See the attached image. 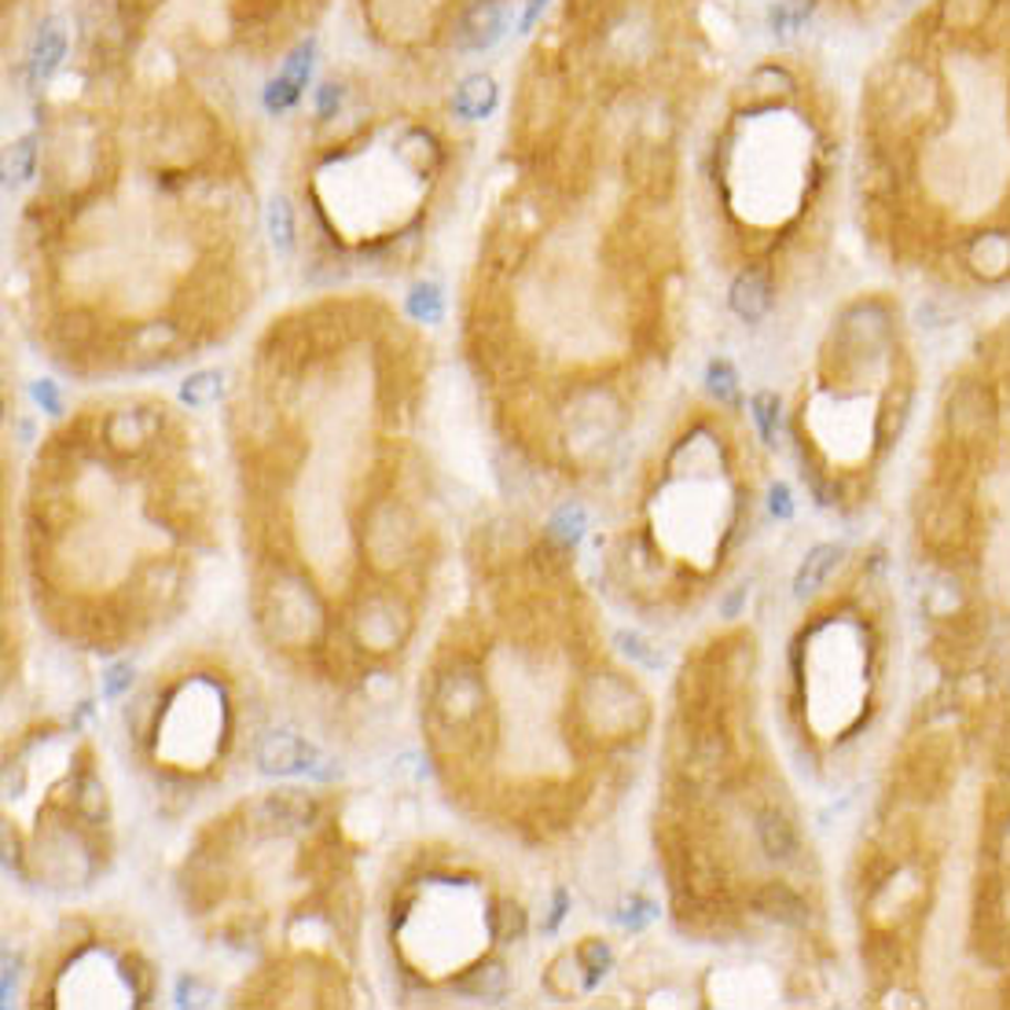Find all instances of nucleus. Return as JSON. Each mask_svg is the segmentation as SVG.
<instances>
[{
  "instance_id": "26",
  "label": "nucleus",
  "mask_w": 1010,
  "mask_h": 1010,
  "mask_svg": "<svg viewBox=\"0 0 1010 1010\" xmlns=\"http://www.w3.org/2000/svg\"><path fill=\"white\" fill-rule=\"evenodd\" d=\"M768 511L776 514V519H790V514H794L790 486H783V481H776V486H772V492H768Z\"/></svg>"
},
{
  "instance_id": "24",
  "label": "nucleus",
  "mask_w": 1010,
  "mask_h": 1010,
  "mask_svg": "<svg viewBox=\"0 0 1010 1010\" xmlns=\"http://www.w3.org/2000/svg\"><path fill=\"white\" fill-rule=\"evenodd\" d=\"M617 639H621V650H625L628 658L644 661V666H650V669L661 666V655H658V650H650V644H647L644 636H636V632H621Z\"/></svg>"
},
{
  "instance_id": "25",
  "label": "nucleus",
  "mask_w": 1010,
  "mask_h": 1010,
  "mask_svg": "<svg viewBox=\"0 0 1010 1010\" xmlns=\"http://www.w3.org/2000/svg\"><path fill=\"white\" fill-rule=\"evenodd\" d=\"M132 683V669L129 666H110L104 672V694L107 699H118V694H126Z\"/></svg>"
},
{
  "instance_id": "1",
  "label": "nucleus",
  "mask_w": 1010,
  "mask_h": 1010,
  "mask_svg": "<svg viewBox=\"0 0 1010 1010\" xmlns=\"http://www.w3.org/2000/svg\"><path fill=\"white\" fill-rule=\"evenodd\" d=\"M852 118L885 251L1010 284V0H915L871 55Z\"/></svg>"
},
{
  "instance_id": "14",
  "label": "nucleus",
  "mask_w": 1010,
  "mask_h": 1010,
  "mask_svg": "<svg viewBox=\"0 0 1010 1010\" xmlns=\"http://www.w3.org/2000/svg\"><path fill=\"white\" fill-rule=\"evenodd\" d=\"M408 312L419 323H437L445 317V295L437 284H419L408 295Z\"/></svg>"
},
{
  "instance_id": "9",
  "label": "nucleus",
  "mask_w": 1010,
  "mask_h": 1010,
  "mask_svg": "<svg viewBox=\"0 0 1010 1010\" xmlns=\"http://www.w3.org/2000/svg\"><path fill=\"white\" fill-rule=\"evenodd\" d=\"M257 761H262L265 772H279V776H287V772H298V768H309L312 761H317V749H312L306 738L298 735H268L262 749H257Z\"/></svg>"
},
{
  "instance_id": "22",
  "label": "nucleus",
  "mask_w": 1010,
  "mask_h": 1010,
  "mask_svg": "<svg viewBox=\"0 0 1010 1010\" xmlns=\"http://www.w3.org/2000/svg\"><path fill=\"white\" fill-rule=\"evenodd\" d=\"M552 533L563 544H574L577 536L585 533V511H581L577 503H574V508H570V503H566V508H559V514L552 519Z\"/></svg>"
},
{
  "instance_id": "33",
  "label": "nucleus",
  "mask_w": 1010,
  "mask_h": 1010,
  "mask_svg": "<svg viewBox=\"0 0 1010 1010\" xmlns=\"http://www.w3.org/2000/svg\"><path fill=\"white\" fill-rule=\"evenodd\" d=\"M1000 857H1003V863L1010 868V819H1007L1003 830H1000Z\"/></svg>"
},
{
  "instance_id": "23",
  "label": "nucleus",
  "mask_w": 1010,
  "mask_h": 1010,
  "mask_svg": "<svg viewBox=\"0 0 1010 1010\" xmlns=\"http://www.w3.org/2000/svg\"><path fill=\"white\" fill-rule=\"evenodd\" d=\"M467 989L470 992H481V996H503V992H508V970H503V967L481 970V974H475V978L467 981Z\"/></svg>"
},
{
  "instance_id": "28",
  "label": "nucleus",
  "mask_w": 1010,
  "mask_h": 1010,
  "mask_svg": "<svg viewBox=\"0 0 1010 1010\" xmlns=\"http://www.w3.org/2000/svg\"><path fill=\"white\" fill-rule=\"evenodd\" d=\"M339 104H342L339 85H323L320 88V118H331L334 110H339Z\"/></svg>"
},
{
  "instance_id": "17",
  "label": "nucleus",
  "mask_w": 1010,
  "mask_h": 1010,
  "mask_svg": "<svg viewBox=\"0 0 1010 1010\" xmlns=\"http://www.w3.org/2000/svg\"><path fill=\"white\" fill-rule=\"evenodd\" d=\"M268 235H273L276 251L295 246V213H290L287 199H273V206H268Z\"/></svg>"
},
{
  "instance_id": "7",
  "label": "nucleus",
  "mask_w": 1010,
  "mask_h": 1010,
  "mask_svg": "<svg viewBox=\"0 0 1010 1010\" xmlns=\"http://www.w3.org/2000/svg\"><path fill=\"white\" fill-rule=\"evenodd\" d=\"M754 907L776 926L801 929L808 923V904L798 896V890H790L787 882H765L761 885V890L754 893Z\"/></svg>"
},
{
  "instance_id": "5",
  "label": "nucleus",
  "mask_w": 1010,
  "mask_h": 1010,
  "mask_svg": "<svg viewBox=\"0 0 1010 1010\" xmlns=\"http://www.w3.org/2000/svg\"><path fill=\"white\" fill-rule=\"evenodd\" d=\"M772 279L765 268H743L727 287V306L743 323H761L772 312Z\"/></svg>"
},
{
  "instance_id": "13",
  "label": "nucleus",
  "mask_w": 1010,
  "mask_h": 1010,
  "mask_svg": "<svg viewBox=\"0 0 1010 1010\" xmlns=\"http://www.w3.org/2000/svg\"><path fill=\"white\" fill-rule=\"evenodd\" d=\"M705 390H710V397L716 404H738V372L732 361H724V357H716L705 368Z\"/></svg>"
},
{
  "instance_id": "32",
  "label": "nucleus",
  "mask_w": 1010,
  "mask_h": 1010,
  "mask_svg": "<svg viewBox=\"0 0 1010 1010\" xmlns=\"http://www.w3.org/2000/svg\"><path fill=\"white\" fill-rule=\"evenodd\" d=\"M566 901H570L566 890H559V893H555V907H552V923H547V929H555V926H559V918H563V912H566Z\"/></svg>"
},
{
  "instance_id": "4",
  "label": "nucleus",
  "mask_w": 1010,
  "mask_h": 1010,
  "mask_svg": "<svg viewBox=\"0 0 1010 1010\" xmlns=\"http://www.w3.org/2000/svg\"><path fill=\"white\" fill-rule=\"evenodd\" d=\"M312 66H317V41L306 38L295 52L287 55L273 82L265 85V107L273 110V115H284V110H290L298 104L301 93H306V85H309V77H312Z\"/></svg>"
},
{
  "instance_id": "12",
  "label": "nucleus",
  "mask_w": 1010,
  "mask_h": 1010,
  "mask_svg": "<svg viewBox=\"0 0 1010 1010\" xmlns=\"http://www.w3.org/2000/svg\"><path fill=\"white\" fill-rule=\"evenodd\" d=\"M838 559H841V547H838V544H816V547H808V555L801 559L798 574H794V596H798V599H801V596H812V592L830 577V570L838 566Z\"/></svg>"
},
{
  "instance_id": "27",
  "label": "nucleus",
  "mask_w": 1010,
  "mask_h": 1010,
  "mask_svg": "<svg viewBox=\"0 0 1010 1010\" xmlns=\"http://www.w3.org/2000/svg\"><path fill=\"white\" fill-rule=\"evenodd\" d=\"M525 934V915L519 907H503L500 912V937L503 940H519Z\"/></svg>"
},
{
  "instance_id": "15",
  "label": "nucleus",
  "mask_w": 1010,
  "mask_h": 1010,
  "mask_svg": "<svg viewBox=\"0 0 1010 1010\" xmlns=\"http://www.w3.org/2000/svg\"><path fill=\"white\" fill-rule=\"evenodd\" d=\"M181 397L184 404H192V408H202V404H213L221 397V375L217 372H195L184 379L181 386Z\"/></svg>"
},
{
  "instance_id": "11",
  "label": "nucleus",
  "mask_w": 1010,
  "mask_h": 1010,
  "mask_svg": "<svg viewBox=\"0 0 1010 1010\" xmlns=\"http://www.w3.org/2000/svg\"><path fill=\"white\" fill-rule=\"evenodd\" d=\"M757 841H761V849L779 863H790L794 857H798V834H794V823L783 812H772V808L757 816Z\"/></svg>"
},
{
  "instance_id": "3",
  "label": "nucleus",
  "mask_w": 1010,
  "mask_h": 1010,
  "mask_svg": "<svg viewBox=\"0 0 1010 1010\" xmlns=\"http://www.w3.org/2000/svg\"><path fill=\"white\" fill-rule=\"evenodd\" d=\"M511 26V0H478L456 26L459 52H489Z\"/></svg>"
},
{
  "instance_id": "29",
  "label": "nucleus",
  "mask_w": 1010,
  "mask_h": 1010,
  "mask_svg": "<svg viewBox=\"0 0 1010 1010\" xmlns=\"http://www.w3.org/2000/svg\"><path fill=\"white\" fill-rule=\"evenodd\" d=\"M33 397H38V404H41L44 412H60V394H55L52 383H38V386H33Z\"/></svg>"
},
{
  "instance_id": "30",
  "label": "nucleus",
  "mask_w": 1010,
  "mask_h": 1010,
  "mask_svg": "<svg viewBox=\"0 0 1010 1010\" xmlns=\"http://www.w3.org/2000/svg\"><path fill=\"white\" fill-rule=\"evenodd\" d=\"M544 8H547V0H530V4H525V11H522L519 30H522V33H530V30L536 26V19H541V11H544Z\"/></svg>"
},
{
  "instance_id": "10",
  "label": "nucleus",
  "mask_w": 1010,
  "mask_h": 1010,
  "mask_svg": "<svg viewBox=\"0 0 1010 1010\" xmlns=\"http://www.w3.org/2000/svg\"><path fill=\"white\" fill-rule=\"evenodd\" d=\"M500 104V88L489 74H470L453 96V115L464 121H481L489 118Z\"/></svg>"
},
{
  "instance_id": "8",
  "label": "nucleus",
  "mask_w": 1010,
  "mask_h": 1010,
  "mask_svg": "<svg viewBox=\"0 0 1010 1010\" xmlns=\"http://www.w3.org/2000/svg\"><path fill=\"white\" fill-rule=\"evenodd\" d=\"M963 530H967V511H963V503L951 497V489H945L940 497H929L926 500L923 533H926L929 544L948 547L951 536H963Z\"/></svg>"
},
{
  "instance_id": "20",
  "label": "nucleus",
  "mask_w": 1010,
  "mask_h": 1010,
  "mask_svg": "<svg viewBox=\"0 0 1010 1010\" xmlns=\"http://www.w3.org/2000/svg\"><path fill=\"white\" fill-rule=\"evenodd\" d=\"M33 137H22L8 148V181H30L33 177V162H38V148H33Z\"/></svg>"
},
{
  "instance_id": "16",
  "label": "nucleus",
  "mask_w": 1010,
  "mask_h": 1010,
  "mask_svg": "<svg viewBox=\"0 0 1010 1010\" xmlns=\"http://www.w3.org/2000/svg\"><path fill=\"white\" fill-rule=\"evenodd\" d=\"M749 412H754V423H757L761 437H765L768 445H776V426H779V397L772 394V390H761V394H754V401H749Z\"/></svg>"
},
{
  "instance_id": "21",
  "label": "nucleus",
  "mask_w": 1010,
  "mask_h": 1010,
  "mask_svg": "<svg viewBox=\"0 0 1010 1010\" xmlns=\"http://www.w3.org/2000/svg\"><path fill=\"white\" fill-rule=\"evenodd\" d=\"M655 918H658V904L647 901V896H628V901L621 904V912H617V923H621L625 929H632V934L647 929Z\"/></svg>"
},
{
  "instance_id": "6",
  "label": "nucleus",
  "mask_w": 1010,
  "mask_h": 1010,
  "mask_svg": "<svg viewBox=\"0 0 1010 1010\" xmlns=\"http://www.w3.org/2000/svg\"><path fill=\"white\" fill-rule=\"evenodd\" d=\"M66 55V22L63 19H44L38 26V38L30 44V82L44 85L60 71Z\"/></svg>"
},
{
  "instance_id": "19",
  "label": "nucleus",
  "mask_w": 1010,
  "mask_h": 1010,
  "mask_svg": "<svg viewBox=\"0 0 1010 1010\" xmlns=\"http://www.w3.org/2000/svg\"><path fill=\"white\" fill-rule=\"evenodd\" d=\"M577 967L585 970V981L588 989L596 985L606 970H610V948L603 945V940H585V945L577 948Z\"/></svg>"
},
{
  "instance_id": "31",
  "label": "nucleus",
  "mask_w": 1010,
  "mask_h": 1010,
  "mask_svg": "<svg viewBox=\"0 0 1010 1010\" xmlns=\"http://www.w3.org/2000/svg\"><path fill=\"white\" fill-rule=\"evenodd\" d=\"M746 596H749V588H735V592H732V596H727V599H724V606H721V614H724V617H735V614H738V606H743V603H746Z\"/></svg>"
},
{
  "instance_id": "18",
  "label": "nucleus",
  "mask_w": 1010,
  "mask_h": 1010,
  "mask_svg": "<svg viewBox=\"0 0 1010 1010\" xmlns=\"http://www.w3.org/2000/svg\"><path fill=\"white\" fill-rule=\"evenodd\" d=\"M268 816L287 827H298L309 819V801L295 790H284V794H276V798H268Z\"/></svg>"
},
{
  "instance_id": "2",
  "label": "nucleus",
  "mask_w": 1010,
  "mask_h": 1010,
  "mask_svg": "<svg viewBox=\"0 0 1010 1010\" xmlns=\"http://www.w3.org/2000/svg\"><path fill=\"white\" fill-rule=\"evenodd\" d=\"M912 4L915 0H779L772 19L787 15L790 22H805L812 11H827V15H834L841 26L874 30V26H893Z\"/></svg>"
}]
</instances>
